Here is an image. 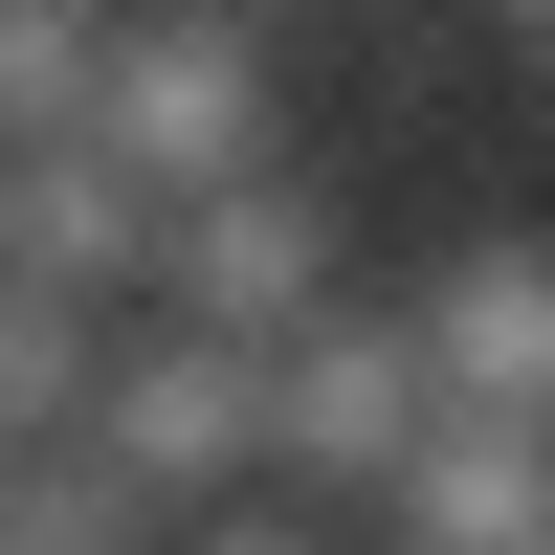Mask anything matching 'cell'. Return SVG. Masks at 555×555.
Listing matches in <instances>:
<instances>
[{"label": "cell", "mask_w": 555, "mask_h": 555, "mask_svg": "<svg viewBox=\"0 0 555 555\" xmlns=\"http://www.w3.org/2000/svg\"><path fill=\"white\" fill-rule=\"evenodd\" d=\"M423 444H444V356H423V311H400V289L311 311V334L267 356V489H289V512H378Z\"/></svg>", "instance_id": "obj_1"}, {"label": "cell", "mask_w": 555, "mask_h": 555, "mask_svg": "<svg viewBox=\"0 0 555 555\" xmlns=\"http://www.w3.org/2000/svg\"><path fill=\"white\" fill-rule=\"evenodd\" d=\"M89 133H112L156 201H222V178H267V156H289L267 23H245V0H112V89H89Z\"/></svg>", "instance_id": "obj_2"}, {"label": "cell", "mask_w": 555, "mask_h": 555, "mask_svg": "<svg viewBox=\"0 0 555 555\" xmlns=\"http://www.w3.org/2000/svg\"><path fill=\"white\" fill-rule=\"evenodd\" d=\"M89 444H112V467L156 489L178 533H201V512H245V489H267V334L133 311V334H112V400H89Z\"/></svg>", "instance_id": "obj_3"}, {"label": "cell", "mask_w": 555, "mask_h": 555, "mask_svg": "<svg viewBox=\"0 0 555 555\" xmlns=\"http://www.w3.org/2000/svg\"><path fill=\"white\" fill-rule=\"evenodd\" d=\"M156 311H201V334H267V356H289L311 311H356L334 178H311V156H267V178H222V201H178V267H156Z\"/></svg>", "instance_id": "obj_4"}, {"label": "cell", "mask_w": 555, "mask_h": 555, "mask_svg": "<svg viewBox=\"0 0 555 555\" xmlns=\"http://www.w3.org/2000/svg\"><path fill=\"white\" fill-rule=\"evenodd\" d=\"M400 311H423V356H444V423H555V245L533 222H467Z\"/></svg>", "instance_id": "obj_5"}, {"label": "cell", "mask_w": 555, "mask_h": 555, "mask_svg": "<svg viewBox=\"0 0 555 555\" xmlns=\"http://www.w3.org/2000/svg\"><path fill=\"white\" fill-rule=\"evenodd\" d=\"M0 267H44V289H89V311H156V267H178V201L112 156V133H44V156L0 178Z\"/></svg>", "instance_id": "obj_6"}, {"label": "cell", "mask_w": 555, "mask_h": 555, "mask_svg": "<svg viewBox=\"0 0 555 555\" xmlns=\"http://www.w3.org/2000/svg\"><path fill=\"white\" fill-rule=\"evenodd\" d=\"M378 555H555V423H444L378 489Z\"/></svg>", "instance_id": "obj_7"}, {"label": "cell", "mask_w": 555, "mask_h": 555, "mask_svg": "<svg viewBox=\"0 0 555 555\" xmlns=\"http://www.w3.org/2000/svg\"><path fill=\"white\" fill-rule=\"evenodd\" d=\"M112 334H133V311H89V289H44V267H0V467H23V444H89Z\"/></svg>", "instance_id": "obj_8"}, {"label": "cell", "mask_w": 555, "mask_h": 555, "mask_svg": "<svg viewBox=\"0 0 555 555\" xmlns=\"http://www.w3.org/2000/svg\"><path fill=\"white\" fill-rule=\"evenodd\" d=\"M0 555H178V512L112 444H23V467H0Z\"/></svg>", "instance_id": "obj_9"}, {"label": "cell", "mask_w": 555, "mask_h": 555, "mask_svg": "<svg viewBox=\"0 0 555 555\" xmlns=\"http://www.w3.org/2000/svg\"><path fill=\"white\" fill-rule=\"evenodd\" d=\"M89 89H112V0H0V156L89 133Z\"/></svg>", "instance_id": "obj_10"}, {"label": "cell", "mask_w": 555, "mask_h": 555, "mask_svg": "<svg viewBox=\"0 0 555 555\" xmlns=\"http://www.w3.org/2000/svg\"><path fill=\"white\" fill-rule=\"evenodd\" d=\"M178 555H334V512H289V489H245V512H201Z\"/></svg>", "instance_id": "obj_11"}, {"label": "cell", "mask_w": 555, "mask_h": 555, "mask_svg": "<svg viewBox=\"0 0 555 555\" xmlns=\"http://www.w3.org/2000/svg\"><path fill=\"white\" fill-rule=\"evenodd\" d=\"M489 23H512V44H555V0H489Z\"/></svg>", "instance_id": "obj_12"}, {"label": "cell", "mask_w": 555, "mask_h": 555, "mask_svg": "<svg viewBox=\"0 0 555 555\" xmlns=\"http://www.w3.org/2000/svg\"><path fill=\"white\" fill-rule=\"evenodd\" d=\"M0 178H23V156H0Z\"/></svg>", "instance_id": "obj_13"}, {"label": "cell", "mask_w": 555, "mask_h": 555, "mask_svg": "<svg viewBox=\"0 0 555 555\" xmlns=\"http://www.w3.org/2000/svg\"><path fill=\"white\" fill-rule=\"evenodd\" d=\"M245 23H267V0H245Z\"/></svg>", "instance_id": "obj_14"}]
</instances>
